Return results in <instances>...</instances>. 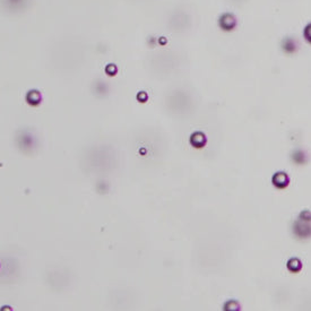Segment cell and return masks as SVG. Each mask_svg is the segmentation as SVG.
<instances>
[{"label":"cell","instance_id":"obj_1","mask_svg":"<svg viewBox=\"0 0 311 311\" xmlns=\"http://www.w3.org/2000/svg\"><path fill=\"white\" fill-rule=\"evenodd\" d=\"M190 144L196 148L204 147L206 144V138L204 134H201V132H195L190 138Z\"/></svg>","mask_w":311,"mask_h":311}]
</instances>
